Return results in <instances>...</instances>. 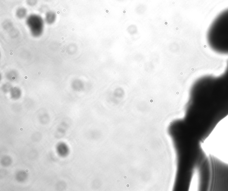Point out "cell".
I'll return each instance as SVG.
<instances>
[{"label": "cell", "mask_w": 228, "mask_h": 191, "mask_svg": "<svg viewBox=\"0 0 228 191\" xmlns=\"http://www.w3.org/2000/svg\"><path fill=\"white\" fill-rule=\"evenodd\" d=\"M188 116L198 123L214 124L228 115V60L221 75H202L191 90Z\"/></svg>", "instance_id": "cell-1"}, {"label": "cell", "mask_w": 228, "mask_h": 191, "mask_svg": "<svg viewBox=\"0 0 228 191\" xmlns=\"http://www.w3.org/2000/svg\"><path fill=\"white\" fill-rule=\"evenodd\" d=\"M206 38L211 50L228 56V8L218 14L210 23Z\"/></svg>", "instance_id": "cell-2"}, {"label": "cell", "mask_w": 228, "mask_h": 191, "mask_svg": "<svg viewBox=\"0 0 228 191\" xmlns=\"http://www.w3.org/2000/svg\"><path fill=\"white\" fill-rule=\"evenodd\" d=\"M26 23L33 36L37 37L41 35L43 32L44 22L40 16L36 14L30 15L27 18Z\"/></svg>", "instance_id": "cell-3"}, {"label": "cell", "mask_w": 228, "mask_h": 191, "mask_svg": "<svg viewBox=\"0 0 228 191\" xmlns=\"http://www.w3.org/2000/svg\"><path fill=\"white\" fill-rule=\"evenodd\" d=\"M57 16L54 12L49 11L46 14L45 17L46 22L48 24H52L55 22Z\"/></svg>", "instance_id": "cell-4"}, {"label": "cell", "mask_w": 228, "mask_h": 191, "mask_svg": "<svg viewBox=\"0 0 228 191\" xmlns=\"http://www.w3.org/2000/svg\"><path fill=\"white\" fill-rule=\"evenodd\" d=\"M27 14V10L23 8H21L19 9L16 12V15L18 18H24L26 16Z\"/></svg>", "instance_id": "cell-5"}, {"label": "cell", "mask_w": 228, "mask_h": 191, "mask_svg": "<svg viewBox=\"0 0 228 191\" xmlns=\"http://www.w3.org/2000/svg\"><path fill=\"white\" fill-rule=\"evenodd\" d=\"M27 3L30 5H34L36 4L37 0H27Z\"/></svg>", "instance_id": "cell-6"}]
</instances>
